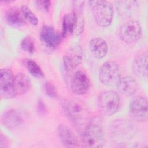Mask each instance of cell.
<instances>
[{
    "instance_id": "cell-28",
    "label": "cell",
    "mask_w": 148,
    "mask_h": 148,
    "mask_svg": "<svg viewBox=\"0 0 148 148\" xmlns=\"http://www.w3.org/2000/svg\"><path fill=\"white\" fill-rule=\"evenodd\" d=\"M8 146V140L5 135L1 134L0 136V147L1 148L7 147Z\"/></svg>"
},
{
    "instance_id": "cell-20",
    "label": "cell",
    "mask_w": 148,
    "mask_h": 148,
    "mask_svg": "<svg viewBox=\"0 0 148 148\" xmlns=\"http://www.w3.org/2000/svg\"><path fill=\"white\" fill-rule=\"evenodd\" d=\"M75 19L73 13H66L64 16L62 22V35L64 37L73 34L75 29Z\"/></svg>"
},
{
    "instance_id": "cell-17",
    "label": "cell",
    "mask_w": 148,
    "mask_h": 148,
    "mask_svg": "<svg viewBox=\"0 0 148 148\" xmlns=\"http://www.w3.org/2000/svg\"><path fill=\"white\" fill-rule=\"evenodd\" d=\"M147 53H143L136 56L132 63L133 72L138 77H147Z\"/></svg>"
},
{
    "instance_id": "cell-29",
    "label": "cell",
    "mask_w": 148,
    "mask_h": 148,
    "mask_svg": "<svg viewBox=\"0 0 148 148\" xmlns=\"http://www.w3.org/2000/svg\"><path fill=\"white\" fill-rule=\"evenodd\" d=\"M13 2V1H1V3H10V2Z\"/></svg>"
},
{
    "instance_id": "cell-25",
    "label": "cell",
    "mask_w": 148,
    "mask_h": 148,
    "mask_svg": "<svg viewBox=\"0 0 148 148\" xmlns=\"http://www.w3.org/2000/svg\"><path fill=\"white\" fill-rule=\"evenodd\" d=\"M44 89L46 94L50 98H53L57 96V89L56 86L51 82H46L44 85Z\"/></svg>"
},
{
    "instance_id": "cell-13",
    "label": "cell",
    "mask_w": 148,
    "mask_h": 148,
    "mask_svg": "<svg viewBox=\"0 0 148 148\" xmlns=\"http://www.w3.org/2000/svg\"><path fill=\"white\" fill-rule=\"evenodd\" d=\"M1 123L5 127L8 129H14L23 123V118L18 111L10 109L5 112L2 114Z\"/></svg>"
},
{
    "instance_id": "cell-8",
    "label": "cell",
    "mask_w": 148,
    "mask_h": 148,
    "mask_svg": "<svg viewBox=\"0 0 148 148\" xmlns=\"http://www.w3.org/2000/svg\"><path fill=\"white\" fill-rule=\"evenodd\" d=\"M14 77L12 71L8 68L0 71V95L3 99H11L16 96L14 86Z\"/></svg>"
},
{
    "instance_id": "cell-23",
    "label": "cell",
    "mask_w": 148,
    "mask_h": 148,
    "mask_svg": "<svg viewBox=\"0 0 148 148\" xmlns=\"http://www.w3.org/2000/svg\"><path fill=\"white\" fill-rule=\"evenodd\" d=\"M21 10L24 18L27 20L31 25H36L38 24V18L27 6L23 5L21 7Z\"/></svg>"
},
{
    "instance_id": "cell-11",
    "label": "cell",
    "mask_w": 148,
    "mask_h": 148,
    "mask_svg": "<svg viewBox=\"0 0 148 148\" xmlns=\"http://www.w3.org/2000/svg\"><path fill=\"white\" fill-rule=\"evenodd\" d=\"M90 82L87 75L82 71H77L72 75L70 87L72 91L76 95L85 94L88 90Z\"/></svg>"
},
{
    "instance_id": "cell-5",
    "label": "cell",
    "mask_w": 148,
    "mask_h": 148,
    "mask_svg": "<svg viewBox=\"0 0 148 148\" xmlns=\"http://www.w3.org/2000/svg\"><path fill=\"white\" fill-rule=\"evenodd\" d=\"M120 77V66L115 61H106L99 68L98 78L100 82L104 85L111 86L116 84Z\"/></svg>"
},
{
    "instance_id": "cell-22",
    "label": "cell",
    "mask_w": 148,
    "mask_h": 148,
    "mask_svg": "<svg viewBox=\"0 0 148 148\" xmlns=\"http://www.w3.org/2000/svg\"><path fill=\"white\" fill-rule=\"evenodd\" d=\"M23 64L29 73L35 77H44L45 75L43 71L35 61L29 58H25L23 60Z\"/></svg>"
},
{
    "instance_id": "cell-3",
    "label": "cell",
    "mask_w": 148,
    "mask_h": 148,
    "mask_svg": "<svg viewBox=\"0 0 148 148\" xmlns=\"http://www.w3.org/2000/svg\"><path fill=\"white\" fill-rule=\"evenodd\" d=\"M88 2L96 24L101 27L109 26L114 14L112 3L108 1H90Z\"/></svg>"
},
{
    "instance_id": "cell-24",
    "label": "cell",
    "mask_w": 148,
    "mask_h": 148,
    "mask_svg": "<svg viewBox=\"0 0 148 148\" xmlns=\"http://www.w3.org/2000/svg\"><path fill=\"white\" fill-rule=\"evenodd\" d=\"M21 49L29 54H33L35 51V44L33 39L30 36L24 38L20 42Z\"/></svg>"
},
{
    "instance_id": "cell-1",
    "label": "cell",
    "mask_w": 148,
    "mask_h": 148,
    "mask_svg": "<svg viewBox=\"0 0 148 148\" xmlns=\"http://www.w3.org/2000/svg\"><path fill=\"white\" fill-rule=\"evenodd\" d=\"M82 143L86 147H101L105 144L103 128L98 119L91 120L84 128Z\"/></svg>"
},
{
    "instance_id": "cell-10",
    "label": "cell",
    "mask_w": 148,
    "mask_h": 148,
    "mask_svg": "<svg viewBox=\"0 0 148 148\" xmlns=\"http://www.w3.org/2000/svg\"><path fill=\"white\" fill-rule=\"evenodd\" d=\"M39 38L46 47L50 49H56L60 44L63 36L53 27L44 25L40 30Z\"/></svg>"
},
{
    "instance_id": "cell-14",
    "label": "cell",
    "mask_w": 148,
    "mask_h": 148,
    "mask_svg": "<svg viewBox=\"0 0 148 148\" xmlns=\"http://www.w3.org/2000/svg\"><path fill=\"white\" fill-rule=\"evenodd\" d=\"M84 1H73V11L75 19V29L74 34L76 35H80L84 29Z\"/></svg>"
},
{
    "instance_id": "cell-2",
    "label": "cell",
    "mask_w": 148,
    "mask_h": 148,
    "mask_svg": "<svg viewBox=\"0 0 148 148\" xmlns=\"http://www.w3.org/2000/svg\"><path fill=\"white\" fill-rule=\"evenodd\" d=\"M62 108L69 119L76 125L85 123L88 117V110L82 101L76 98L66 99L62 102Z\"/></svg>"
},
{
    "instance_id": "cell-12",
    "label": "cell",
    "mask_w": 148,
    "mask_h": 148,
    "mask_svg": "<svg viewBox=\"0 0 148 148\" xmlns=\"http://www.w3.org/2000/svg\"><path fill=\"white\" fill-rule=\"evenodd\" d=\"M58 135L62 144L67 147H76L79 146L77 138L72 131L65 124H59L57 128Z\"/></svg>"
},
{
    "instance_id": "cell-19",
    "label": "cell",
    "mask_w": 148,
    "mask_h": 148,
    "mask_svg": "<svg viewBox=\"0 0 148 148\" xmlns=\"http://www.w3.org/2000/svg\"><path fill=\"white\" fill-rule=\"evenodd\" d=\"M31 84L29 78L23 73H17L14 77V86L17 95H23L28 92Z\"/></svg>"
},
{
    "instance_id": "cell-26",
    "label": "cell",
    "mask_w": 148,
    "mask_h": 148,
    "mask_svg": "<svg viewBox=\"0 0 148 148\" xmlns=\"http://www.w3.org/2000/svg\"><path fill=\"white\" fill-rule=\"evenodd\" d=\"M35 4L40 10L45 12H49L51 6V1H36Z\"/></svg>"
},
{
    "instance_id": "cell-7",
    "label": "cell",
    "mask_w": 148,
    "mask_h": 148,
    "mask_svg": "<svg viewBox=\"0 0 148 148\" xmlns=\"http://www.w3.org/2000/svg\"><path fill=\"white\" fill-rule=\"evenodd\" d=\"M119 35L121 39L127 44L136 42L141 37L142 28L139 21L128 20L120 27Z\"/></svg>"
},
{
    "instance_id": "cell-21",
    "label": "cell",
    "mask_w": 148,
    "mask_h": 148,
    "mask_svg": "<svg viewBox=\"0 0 148 148\" xmlns=\"http://www.w3.org/2000/svg\"><path fill=\"white\" fill-rule=\"evenodd\" d=\"M116 3L117 12L122 16H130L138 7V2L134 1H120Z\"/></svg>"
},
{
    "instance_id": "cell-9",
    "label": "cell",
    "mask_w": 148,
    "mask_h": 148,
    "mask_svg": "<svg viewBox=\"0 0 148 148\" xmlns=\"http://www.w3.org/2000/svg\"><path fill=\"white\" fill-rule=\"evenodd\" d=\"M83 56V51L80 46L71 47L63 57L64 69L67 72L75 69L82 63Z\"/></svg>"
},
{
    "instance_id": "cell-18",
    "label": "cell",
    "mask_w": 148,
    "mask_h": 148,
    "mask_svg": "<svg viewBox=\"0 0 148 148\" xmlns=\"http://www.w3.org/2000/svg\"><path fill=\"white\" fill-rule=\"evenodd\" d=\"M5 20L6 23L13 27H19L25 24V18L21 10L17 7H12L6 12Z\"/></svg>"
},
{
    "instance_id": "cell-4",
    "label": "cell",
    "mask_w": 148,
    "mask_h": 148,
    "mask_svg": "<svg viewBox=\"0 0 148 148\" xmlns=\"http://www.w3.org/2000/svg\"><path fill=\"white\" fill-rule=\"evenodd\" d=\"M120 101L119 94L114 91L108 90L102 92L98 99L99 109L102 114L110 116L117 112Z\"/></svg>"
},
{
    "instance_id": "cell-16",
    "label": "cell",
    "mask_w": 148,
    "mask_h": 148,
    "mask_svg": "<svg viewBox=\"0 0 148 148\" xmlns=\"http://www.w3.org/2000/svg\"><path fill=\"white\" fill-rule=\"evenodd\" d=\"M89 48L92 55L97 59L105 57L108 50L106 42L99 37L94 38L90 41Z\"/></svg>"
},
{
    "instance_id": "cell-27",
    "label": "cell",
    "mask_w": 148,
    "mask_h": 148,
    "mask_svg": "<svg viewBox=\"0 0 148 148\" xmlns=\"http://www.w3.org/2000/svg\"><path fill=\"white\" fill-rule=\"evenodd\" d=\"M37 110L40 114H44L46 112V107L42 100H39L37 103Z\"/></svg>"
},
{
    "instance_id": "cell-15",
    "label": "cell",
    "mask_w": 148,
    "mask_h": 148,
    "mask_svg": "<svg viewBox=\"0 0 148 148\" xmlns=\"http://www.w3.org/2000/svg\"><path fill=\"white\" fill-rule=\"evenodd\" d=\"M118 90L124 95L129 97L134 95L138 90L136 80L130 76L120 77L116 83Z\"/></svg>"
},
{
    "instance_id": "cell-6",
    "label": "cell",
    "mask_w": 148,
    "mask_h": 148,
    "mask_svg": "<svg viewBox=\"0 0 148 148\" xmlns=\"http://www.w3.org/2000/svg\"><path fill=\"white\" fill-rule=\"evenodd\" d=\"M130 117L137 122H143L147 120L148 105L147 99L140 95L134 97L128 108Z\"/></svg>"
}]
</instances>
